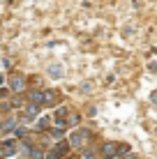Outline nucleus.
Wrapping results in <instances>:
<instances>
[{"instance_id":"obj_1","label":"nucleus","mask_w":157,"mask_h":159,"mask_svg":"<svg viewBox=\"0 0 157 159\" xmlns=\"http://www.w3.org/2000/svg\"><path fill=\"white\" fill-rule=\"evenodd\" d=\"M85 141H88V131H83V129L74 131V134L69 136V143H72V145H83Z\"/></svg>"},{"instance_id":"obj_4","label":"nucleus","mask_w":157,"mask_h":159,"mask_svg":"<svg viewBox=\"0 0 157 159\" xmlns=\"http://www.w3.org/2000/svg\"><path fill=\"white\" fill-rule=\"evenodd\" d=\"M56 152H58V155H65V152H67V143H60V145H56Z\"/></svg>"},{"instance_id":"obj_2","label":"nucleus","mask_w":157,"mask_h":159,"mask_svg":"<svg viewBox=\"0 0 157 159\" xmlns=\"http://www.w3.org/2000/svg\"><path fill=\"white\" fill-rule=\"evenodd\" d=\"M116 152H118V148H116V145H113V143H109V145H104V155H106V157H109V159H111L113 155H116Z\"/></svg>"},{"instance_id":"obj_3","label":"nucleus","mask_w":157,"mask_h":159,"mask_svg":"<svg viewBox=\"0 0 157 159\" xmlns=\"http://www.w3.org/2000/svg\"><path fill=\"white\" fill-rule=\"evenodd\" d=\"M2 152H5V155H12V152H14V145H12V141H7V145H2Z\"/></svg>"},{"instance_id":"obj_6","label":"nucleus","mask_w":157,"mask_h":159,"mask_svg":"<svg viewBox=\"0 0 157 159\" xmlns=\"http://www.w3.org/2000/svg\"><path fill=\"white\" fill-rule=\"evenodd\" d=\"M58 157H60V155H58V152L53 150V152H48V157H46V159H58Z\"/></svg>"},{"instance_id":"obj_7","label":"nucleus","mask_w":157,"mask_h":159,"mask_svg":"<svg viewBox=\"0 0 157 159\" xmlns=\"http://www.w3.org/2000/svg\"><path fill=\"white\" fill-rule=\"evenodd\" d=\"M85 159H95V155H85Z\"/></svg>"},{"instance_id":"obj_5","label":"nucleus","mask_w":157,"mask_h":159,"mask_svg":"<svg viewBox=\"0 0 157 159\" xmlns=\"http://www.w3.org/2000/svg\"><path fill=\"white\" fill-rule=\"evenodd\" d=\"M21 83H23V81H21L19 76H16V79H12V85H14V90H21Z\"/></svg>"}]
</instances>
